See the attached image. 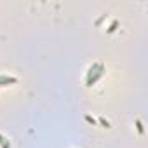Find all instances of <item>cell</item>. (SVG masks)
I'll return each mask as SVG.
<instances>
[{"label":"cell","mask_w":148,"mask_h":148,"mask_svg":"<svg viewBox=\"0 0 148 148\" xmlns=\"http://www.w3.org/2000/svg\"><path fill=\"white\" fill-rule=\"evenodd\" d=\"M103 73H105V66L101 64V66H99V70H98V71L94 73V75H92V79H91V80H87L86 84H87L89 87H91V86H94V84H96V82H98V80H99V79L103 77Z\"/></svg>","instance_id":"cell-1"},{"label":"cell","mask_w":148,"mask_h":148,"mask_svg":"<svg viewBox=\"0 0 148 148\" xmlns=\"http://www.w3.org/2000/svg\"><path fill=\"white\" fill-rule=\"evenodd\" d=\"M16 77H9V75H0V87L2 86H11V84H16Z\"/></svg>","instance_id":"cell-2"},{"label":"cell","mask_w":148,"mask_h":148,"mask_svg":"<svg viewBox=\"0 0 148 148\" xmlns=\"http://www.w3.org/2000/svg\"><path fill=\"white\" fill-rule=\"evenodd\" d=\"M99 66H101V63H94V64H92V66L89 68V71H87V77H86V82L92 79V75H94V73H96V71L99 70Z\"/></svg>","instance_id":"cell-3"},{"label":"cell","mask_w":148,"mask_h":148,"mask_svg":"<svg viewBox=\"0 0 148 148\" xmlns=\"http://www.w3.org/2000/svg\"><path fill=\"white\" fill-rule=\"evenodd\" d=\"M0 145H2V148H11V143L7 138H4L2 134H0Z\"/></svg>","instance_id":"cell-4"},{"label":"cell","mask_w":148,"mask_h":148,"mask_svg":"<svg viewBox=\"0 0 148 148\" xmlns=\"http://www.w3.org/2000/svg\"><path fill=\"white\" fill-rule=\"evenodd\" d=\"M117 28H119V21L115 19V21H113V23L110 25V28H108V33H113V32H115Z\"/></svg>","instance_id":"cell-5"},{"label":"cell","mask_w":148,"mask_h":148,"mask_svg":"<svg viewBox=\"0 0 148 148\" xmlns=\"http://www.w3.org/2000/svg\"><path fill=\"white\" fill-rule=\"evenodd\" d=\"M98 122H99V124H101V125H103V127H110V122H108V120H106V119H103V117H101V119H99V120H98Z\"/></svg>","instance_id":"cell-6"},{"label":"cell","mask_w":148,"mask_h":148,"mask_svg":"<svg viewBox=\"0 0 148 148\" xmlns=\"http://www.w3.org/2000/svg\"><path fill=\"white\" fill-rule=\"evenodd\" d=\"M86 120H87L89 124H92V125H96V124H98V122H96V120H94V119H92L91 115H86Z\"/></svg>","instance_id":"cell-7"},{"label":"cell","mask_w":148,"mask_h":148,"mask_svg":"<svg viewBox=\"0 0 148 148\" xmlns=\"http://www.w3.org/2000/svg\"><path fill=\"white\" fill-rule=\"evenodd\" d=\"M136 127H138L139 134H143V124H141V120H136Z\"/></svg>","instance_id":"cell-8"}]
</instances>
